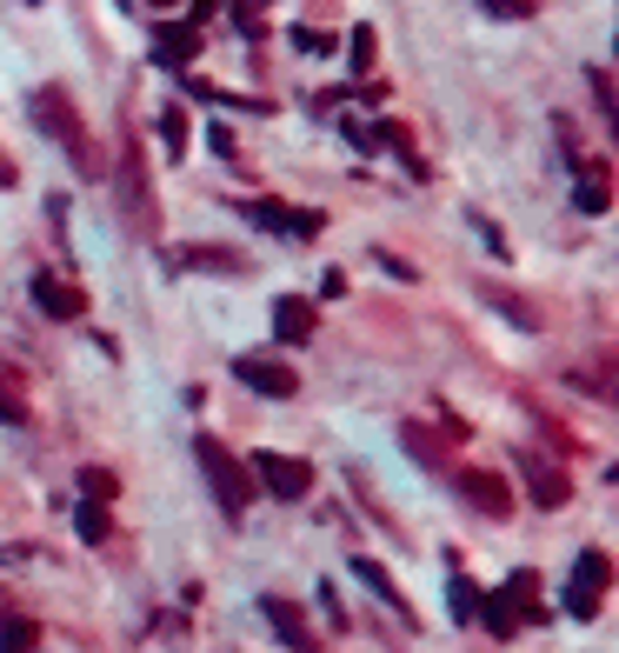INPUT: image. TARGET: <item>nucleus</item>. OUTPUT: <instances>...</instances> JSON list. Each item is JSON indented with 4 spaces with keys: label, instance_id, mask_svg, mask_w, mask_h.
Segmentation results:
<instances>
[{
    "label": "nucleus",
    "instance_id": "nucleus-1",
    "mask_svg": "<svg viewBox=\"0 0 619 653\" xmlns=\"http://www.w3.org/2000/svg\"><path fill=\"white\" fill-rule=\"evenodd\" d=\"M34 121H41V127H47V134H54V140H60L67 153H73V168H80V174H94V168H101V160H94V147H87V134H80V121H73V107H67V94H60V88H41V94H34Z\"/></svg>",
    "mask_w": 619,
    "mask_h": 653
},
{
    "label": "nucleus",
    "instance_id": "nucleus-2",
    "mask_svg": "<svg viewBox=\"0 0 619 653\" xmlns=\"http://www.w3.org/2000/svg\"><path fill=\"white\" fill-rule=\"evenodd\" d=\"M194 454H200V467H207V480H214V501H220L227 514H240V507H247V486H253V480L240 473V460H233L220 440H194Z\"/></svg>",
    "mask_w": 619,
    "mask_h": 653
},
{
    "label": "nucleus",
    "instance_id": "nucleus-3",
    "mask_svg": "<svg viewBox=\"0 0 619 653\" xmlns=\"http://www.w3.org/2000/svg\"><path fill=\"white\" fill-rule=\"evenodd\" d=\"M612 581V566H606V553L599 547H586L580 553V566H573V587H566V614L573 620H593L599 614V587Z\"/></svg>",
    "mask_w": 619,
    "mask_h": 653
},
{
    "label": "nucleus",
    "instance_id": "nucleus-4",
    "mask_svg": "<svg viewBox=\"0 0 619 653\" xmlns=\"http://www.w3.org/2000/svg\"><path fill=\"white\" fill-rule=\"evenodd\" d=\"M253 473L267 480V494H280V501H300L313 486V467L294 460V454H253Z\"/></svg>",
    "mask_w": 619,
    "mask_h": 653
},
{
    "label": "nucleus",
    "instance_id": "nucleus-5",
    "mask_svg": "<svg viewBox=\"0 0 619 653\" xmlns=\"http://www.w3.org/2000/svg\"><path fill=\"white\" fill-rule=\"evenodd\" d=\"M233 374H240V387L267 393V400H294V393H300V374H287V367H280V360H267V354H247Z\"/></svg>",
    "mask_w": 619,
    "mask_h": 653
},
{
    "label": "nucleus",
    "instance_id": "nucleus-6",
    "mask_svg": "<svg viewBox=\"0 0 619 653\" xmlns=\"http://www.w3.org/2000/svg\"><path fill=\"white\" fill-rule=\"evenodd\" d=\"M34 307H41L47 320H87V294L67 287L60 274H34Z\"/></svg>",
    "mask_w": 619,
    "mask_h": 653
},
{
    "label": "nucleus",
    "instance_id": "nucleus-7",
    "mask_svg": "<svg viewBox=\"0 0 619 653\" xmlns=\"http://www.w3.org/2000/svg\"><path fill=\"white\" fill-rule=\"evenodd\" d=\"M454 486L480 507V514H506L513 507V486L500 480V473H486V467H467V473H454Z\"/></svg>",
    "mask_w": 619,
    "mask_h": 653
},
{
    "label": "nucleus",
    "instance_id": "nucleus-8",
    "mask_svg": "<svg viewBox=\"0 0 619 653\" xmlns=\"http://www.w3.org/2000/svg\"><path fill=\"white\" fill-rule=\"evenodd\" d=\"M247 214H253L260 227H274V233H300V240L320 233V214H300V207H280V201H253Z\"/></svg>",
    "mask_w": 619,
    "mask_h": 653
},
{
    "label": "nucleus",
    "instance_id": "nucleus-9",
    "mask_svg": "<svg viewBox=\"0 0 619 653\" xmlns=\"http://www.w3.org/2000/svg\"><path fill=\"white\" fill-rule=\"evenodd\" d=\"M260 614H267V627L294 646V653H307L313 640H307V620H300V607L294 600H280V594H267V600H260Z\"/></svg>",
    "mask_w": 619,
    "mask_h": 653
},
{
    "label": "nucleus",
    "instance_id": "nucleus-10",
    "mask_svg": "<svg viewBox=\"0 0 619 653\" xmlns=\"http://www.w3.org/2000/svg\"><path fill=\"white\" fill-rule=\"evenodd\" d=\"M313 334V300H274V341H307Z\"/></svg>",
    "mask_w": 619,
    "mask_h": 653
},
{
    "label": "nucleus",
    "instance_id": "nucleus-11",
    "mask_svg": "<svg viewBox=\"0 0 619 653\" xmlns=\"http://www.w3.org/2000/svg\"><path fill=\"white\" fill-rule=\"evenodd\" d=\"M173 261H181V267H207V274H240V267H247L233 248H181Z\"/></svg>",
    "mask_w": 619,
    "mask_h": 653
},
{
    "label": "nucleus",
    "instance_id": "nucleus-12",
    "mask_svg": "<svg viewBox=\"0 0 619 653\" xmlns=\"http://www.w3.org/2000/svg\"><path fill=\"white\" fill-rule=\"evenodd\" d=\"M580 214H606V168L599 160H580Z\"/></svg>",
    "mask_w": 619,
    "mask_h": 653
},
{
    "label": "nucleus",
    "instance_id": "nucleus-13",
    "mask_svg": "<svg viewBox=\"0 0 619 653\" xmlns=\"http://www.w3.org/2000/svg\"><path fill=\"white\" fill-rule=\"evenodd\" d=\"M187 54H200V27L187 21V27H160V60L167 67H181Z\"/></svg>",
    "mask_w": 619,
    "mask_h": 653
},
{
    "label": "nucleus",
    "instance_id": "nucleus-14",
    "mask_svg": "<svg viewBox=\"0 0 619 653\" xmlns=\"http://www.w3.org/2000/svg\"><path fill=\"white\" fill-rule=\"evenodd\" d=\"M480 620H486V633H493V640H513V627H519V607L506 600V587H500L493 600H480Z\"/></svg>",
    "mask_w": 619,
    "mask_h": 653
},
{
    "label": "nucleus",
    "instance_id": "nucleus-15",
    "mask_svg": "<svg viewBox=\"0 0 619 653\" xmlns=\"http://www.w3.org/2000/svg\"><path fill=\"white\" fill-rule=\"evenodd\" d=\"M353 574H360V581H367V587H374V594H380L387 607H400V587H393V574H387V566H380V560H367V553H353Z\"/></svg>",
    "mask_w": 619,
    "mask_h": 653
},
{
    "label": "nucleus",
    "instance_id": "nucleus-16",
    "mask_svg": "<svg viewBox=\"0 0 619 653\" xmlns=\"http://www.w3.org/2000/svg\"><path fill=\"white\" fill-rule=\"evenodd\" d=\"M526 480H534V501H540V507H560V501H566V473H560V467H534Z\"/></svg>",
    "mask_w": 619,
    "mask_h": 653
},
{
    "label": "nucleus",
    "instance_id": "nucleus-17",
    "mask_svg": "<svg viewBox=\"0 0 619 653\" xmlns=\"http://www.w3.org/2000/svg\"><path fill=\"white\" fill-rule=\"evenodd\" d=\"M34 620H8V614H0V653H34Z\"/></svg>",
    "mask_w": 619,
    "mask_h": 653
},
{
    "label": "nucleus",
    "instance_id": "nucleus-18",
    "mask_svg": "<svg viewBox=\"0 0 619 653\" xmlns=\"http://www.w3.org/2000/svg\"><path fill=\"white\" fill-rule=\"evenodd\" d=\"M80 494L94 501V507H101V501H114V473H107V467H87V473H80Z\"/></svg>",
    "mask_w": 619,
    "mask_h": 653
},
{
    "label": "nucleus",
    "instance_id": "nucleus-19",
    "mask_svg": "<svg viewBox=\"0 0 619 653\" xmlns=\"http://www.w3.org/2000/svg\"><path fill=\"white\" fill-rule=\"evenodd\" d=\"M400 440H406V447H413V454H420L426 467H439V440H433L426 427H413V421H406V427H400Z\"/></svg>",
    "mask_w": 619,
    "mask_h": 653
},
{
    "label": "nucleus",
    "instance_id": "nucleus-20",
    "mask_svg": "<svg viewBox=\"0 0 619 653\" xmlns=\"http://www.w3.org/2000/svg\"><path fill=\"white\" fill-rule=\"evenodd\" d=\"M493 21H534V0H480Z\"/></svg>",
    "mask_w": 619,
    "mask_h": 653
},
{
    "label": "nucleus",
    "instance_id": "nucleus-21",
    "mask_svg": "<svg viewBox=\"0 0 619 653\" xmlns=\"http://www.w3.org/2000/svg\"><path fill=\"white\" fill-rule=\"evenodd\" d=\"M80 534H87V540H114V527H107V507H87V501H80Z\"/></svg>",
    "mask_w": 619,
    "mask_h": 653
},
{
    "label": "nucleus",
    "instance_id": "nucleus-22",
    "mask_svg": "<svg viewBox=\"0 0 619 653\" xmlns=\"http://www.w3.org/2000/svg\"><path fill=\"white\" fill-rule=\"evenodd\" d=\"M160 134H167V147H173V153H181V147H187V114H181V107H167Z\"/></svg>",
    "mask_w": 619,
    "mask_h": 653
},
{
    "label": "nucleus",
    "instance_id": "nucleus-23",
    "mask_svg": "<svg viewBox=\"0 0 619 653\" xmlns=\"http://www.w3.org/2000/svg\"><path fill=\"white\" fill-rule=\"evenodd\" d=\"M480 614V594H473V581H454V620H473Z\"/></svg>",
    "mask_w": 619,
    "mask_h": 653
},
{
    "label": "nucleus",
    "instance_id": "nucleus-24",
    "mask_svg": "<svg viewBox=\"0 0 619 653\" xmlns=\"http://www.w3.org/2000/svg\"><path fill=\"white\" fill-rule=\"evenodd\" d=\"M353 67H374V27H353Z\"/></svg>",
    "mask_w": 619,
    "mask_h": 653
},
{
    "label": "nucleus",
    "instance_id": "nucleus-25",
    "mask_svg": "<svg viewBox=\"0 0 619 653\" xmlns=\"http://www.w3.org/2000/svg\"><path fill=\"white\" fill-rule=\"evenodd\" d=\"M153 8H173V0H153Z\"/></svg>",
    "mask_w": 619,
    "mask_h": 653
}]
</instances>
